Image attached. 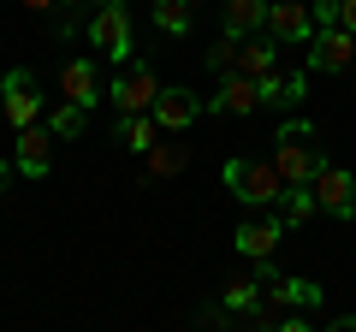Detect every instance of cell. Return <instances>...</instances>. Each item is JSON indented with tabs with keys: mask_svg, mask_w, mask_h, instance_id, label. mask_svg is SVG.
I'll use <instances>...</instances> for the list:
<instances>
[{
	"mask_svg": "<svg viewBox=\"0 0 356 332\" xmlns=\"http://www.w3.org/2000/svg\"><path fill=\"white\" fill-rule=\"evenodd\" d=\"M309 137H315V125H309L303 113L285 119V125L273 131V166H280L285 184H315V172H321V160H327V154H321Z\"/></svg>",
	"mask_w": 356,
	"mask_h": 332,
	"instance_id": "1",
	"label": "cell"
},
{
	"mask_svg": "<svg viewBox=\"0 0 356 332\" xmlns=\"http://www.w3.org/2000/svg\"><path fill=\"white\" fill-rule=\"evenodd\" d=\"M220 179H226V190L238 196L243 208H273L285 196V179L273 160H250V154H232L226 166H220Z\"/></svg>",
	"mask_w": 356,
	"mask_h": 332,
	"instance_id": "2",
	"label": "cell"
},
{
	"mask_svg": "<svg viewBox=\"0 0 356 332\" xmlns=\"http://www.w3.org/2000/svg\"><path fill=\"white\" fill-rule=\"evenodd\" d=\"M83 36H89V48H102L107 60H131V48H137V30H131V6H125V0H113V6H102V13H89Z\"/></svg>",
	"mask_w": 356,
	"mask_h": 332,
	"instance_id": "3",
	"label": "cell"
},
{
	"mask_svg": "<svg viewBox=\"0 0 356 332\" xmlns=\"http://www.w3.org/2000/svg\"><path fill=\"white\" fill-rule=\"evenodd\" d=\"M0 113H6V125H13V131L48 119V107H42V95H36V77H30L24 65H13V72L0 77Z\"/></svg>",
	"mask_w": 356,
	"mask_h": 332,
	"instance_id": "4",
	"label": "cell"
},
{
	"mask_svg": "<svg viewBox=\"0 0 356 332\" xmlns=\"http://www.w3.org/2000/svg\"><path fill=\"white\" fill-rule=\"evenodd\" d=\"M315 13H309V0H267V24L261 36H273L280 48H309L315 42Z\"/></svg>",
	"mask_w": 356,
	"mask_h": 332,
	"instance_id": "5",
	"label": "cell"
},
{
	"mask_svg": "<svg viewBox=\"0 0 356 332\" xmlns=\"http://www.w3.org/2000/svg\"><path fill=\"white\" fill-rule=\"evenodd\" d=\"M309 190H315V202H321V214L327 219H356V172L350 166H332V160H321V172H315V184H309Z\"/></svg>",
	"mask_w": 356,
	"mask_h": 332,
	"instance_id": "6",
	"label": "cell"
},
{
	"mask_svg": "<svg viewBox=\"0 0 356 332\" xmlns=\"http://www.w3.org/2000/svg\"><path fill=\"white\" fill-rule=\"evenodd\" d=\"M154 101H161V83H154L149 65H131V72H119L113 83H107V107H113L119 119H131V113H154Z\"/></svg>",
	"mask_w": 356,
	"mask_h": 332,
	"instance_id": "7",
	"label": "cell"
},
{
	"mask_svg": "<svg viewBox=\"0 0 356 332\" xmlns=\"http://www.w3.org/2000/svg\"><path fill=\"white\" fill-rule=\"evenodd\" d=\"M60 101H77V107H89V113L107 101V77H102V65L89 60V53H77V60L60 65Z\"/></svg>",
	"mask_w": 356,
	"mask_h": 332,
	"instance_id": "8",
	"label": "cell"
},
{
	"mask_svg": "<svg viewBox=\"0 0 356 332\" xmlns=\"http://www.w3.org/2000/svg\"><path fill=\"white\" fill-rule=\"evenodd\" d=\"M350 65H356V30H344V24H327V30H315V42H309V72L344 77Z\"/></svg>",
	"mask_w": 356,
	"mask_h": 332,
	"instance_id": "9",
	"label": "cell"
},
{
	"mask_svg": "<svg viewBox=\"0 0 356 332\" xmlns=\"http://www.w3.org/2000/svg\"><path fill=\"white\" fill-rule=\"evenodd\" d=\"M54 131H48V119L42 125H24V131H13V166L24 172V179H48V166H54Z\"/></svg>",
	"mask_w": 356,
	"mask_h": 332,
	"instance_id": "10",
	"label": "cell"
},
{
	"mask_svg": "<svg viewBox=\"0 0 356 332\" xmlns=\"http://www.w3.org/2000/svg\"><path fill=\"white\" fill-rule=\"evenodd\" d=\"M202 113H208V101L196 90H178V83H172V90H161V101H154V125H161L166 137H184Z\"/></svg>",
	"mask_w": 356,
	"mask_h": 332,
	"instance_id": "11",
	"label": "cell"
},
{
	"mask_svg": "<svg viewBox=\"0 0 356 332\" xmlns=\"http://www.w3.org/2000/svg\"><path fill=\"white\" fill-rule=\"evenodd\" d=\"M280 238H285V219H243V226L232 231V249H238L243 261H273Z\"/></svg>",
	"mask_w": 356,
	"mask_h": 332,
	"instance_id": "12",
	"label": "cell"
},
{
	"mask_svg": "<svg viewBox=\"0 0 356 332\" xmlns=\"http://www.w3.org/2000/svg\"><path fill=\"white\" fill-rule=\"evenodd\" d=\"M255 107H261V95H255V77H243V72H226L220 90L208 95V113H226V119H243Z\"/></svg>",
	"mask_w": 356,
	"mask_h": 332,
	"instance_id": "13",
	"label": "cell"
},
{
	"mask_svg": "<svg viewBox=\"0 0 356 332\" xmlns=\"http://www.w3.org/2000/svg\"><path fill=\"white\" fill-rule=\"evenodd\" d=\"M255 95H261L267 107H285V113H291V107H303L309 77H303V72H267L261 83H255Z\"/></svg>",
	"mask_w": 356,
	"mask_h": 332,
	"instance_id": "14",
	"label": "cell"
},
{
	"mask_svg": "<svg viewBox=\"0 0 356 332\" xmlns=\"http://www.w3.org/2000/svg\"><path fill=\"white\" fill-rule=\"evenodd\" d=\"M267 297H273L285 315H309V308H321V297H327V291H321L315 279H297V273H285V279H273V291H267Z\"/></svg>",
	"mask_w": 356,
	"mask_h": 332,
	"instance_id": "15",
	"label": "cell"
},
{
	"mask_svg": "<svg viewBox=\"0 0 356 332\" xmlns=\"http://www.w3.org/2000/svg\"><path fill=\"white\" fill-rule=\"evenodd\" d=\"M220 24H226V36L250 42L255 30L267 24V0H226V6H220Z\"/></svg>",
	"mask_w": 356,
	"mask_h": 332,
	"instance_id": "16",
	"label": "cell"
},
{
	"mask_svg": "<svg viewBox=\"0 0 356 332\" xmlns=\"http://www.w3.org/2000/svg\"><path fill=\"white\" fill-rule=\"evenodd\" d=\"M238 72H243V77H255V83H261L267 72H280V42H273V36L243 42V48H238Z\"/></svg>",
	"mask_w": 356,
	"mask_h": 332,
	"instance_id": "17",
	"label": "cell"
},
{
	"mask_svg": "<svg viewBox=\"0 0 356 332\" xmlns=\"http://www.w3.org/2000/svg\"><path fill=\"white\" fill-rule=\"evenodd\" d=\"M154 131H161V125H154V113H131V119H113V137L125 142L131 154H149V149H154Z\"/></svg>",
	"mask_w": 356,
	"mask_h": 332,
	"instance_id": "18",
	"label": "cell"
},
{
	"mask_svg": "<svg viewBox=\"0 0 356 332\" xmlns=\"http://www.w3.org/2000/svg\"><path fill=\"white\" fill-rule=\"evenodd\" d=\"M315 214H321L315 190H309V184H285V196H280V219L285 226H309Z\"/></svg>",
	"mask_w": 356,
	"mask_h": 332,
	"instance_id": "19",
	"label": "cell"
},
{
	"mask_svg": "<svg viewBox=\"0 0 356 332\" xmlns=\"http://www.w3.org/2000/svg\"><path fill=\"white\" fill-rule=\"evenodd\" d=\"M220 308H226V315H255V308H261V285H255L250 273L226 279V291H220Z\"/></svg>",
	"mask_w": 356,
	"mask_h": 332,
	"instance_id": "20",
	"label": "cell"
},
{
	"mask_svg": "<svg viewBox=\"0 0 356 332\" xmlns=\"http://www.w3.org/2000/svg\"><path fill=\"white\" fill-rule=\"evenodd\" d=\"M149 18H154L161 36H191V6H184V0H154Z\"/></svg>",
	"mask_w": 356,
	"mask_h": 332,
	"instance_id": "21",
	"label": "cell"
},
{
	"mask_svg": "<svg viewBox=\"0 0 356 332\" xmlns=\"http://www.w3.org/2000/svg\"><path fill=\"white\" fill-rule=\"evenodd\" d=\"M48 131H54V137H83V131H89V107L54 101V107H48Z\"/></svg>",
	"mask_w": 356,
	"mask_h": 332,
	"instance_id": "22",
	"label": "cell"
},
{
	"mask_svg": "<svg viewBox=\"0 0 356 332\" xmlns=\"http://www.w3.org/2000/svg\"><path fill=\"white\" fill-rule=\"evenodd\" d=\"M143 160H149V179H178L184 172V142H154Z\"/></svg>",
	"mask_w": 356,
	"mask_h": 332,
	"instance_id": "23",
	"label": "cell"
},
{
	"mask_svg": "<svg viewBox=\"0 0 356 332\" xmlns=\"http://www.w3.org/2000/svg\"><path fill=\"white\" fill-rule=\"evenodd\" d=\"M24 6H30V13H54V6H60V24H54V36H60V42L77 30V13H72L77 0H24Z\"/></svg>",
	"mask_w": 356,
	"mask_h": 332,
	"instance_id": "24",
	"label": "cell"
},
{
	"mask_svg": "<svg viewBox=\"0 0 356 332\" xmlns=\"http://www.w3.org/2000/svg\"><path fill=\"white\" fill-rule=\"evenodd\" d=\"M238 48H243L238 36H220L214 48H208V72H220V77H226V72H238Z\"/></svg>",
	"mask_w": 356,
	"mask_h": 332,
	"instance_id": "25",
	"label": "cell"
},
{
	"mask_svg": "<svg viewBox=\"0 0 356 332\" xmlns=\"http://www.w3.org/2000/svg\"><path fill=\"white\" fill-rule=\"evenodd\" d=\"M309 13H315L321 30H327V24H339V0H309Z\"/></svg>",
	"mask_w": 356,
	"mask_h": 332,
	"instance_id": "26",
	"label": "cell"
},
{
	"mask_svg": "<svg viewBox=\"0 0 356 332\" xmlns=\"http://www.w3.org/2000/svg\"><path fill=\"white\" fill-rule=\"evenodd\" d=\"M273 332H321V326H309L303 315H285V320H280V326H273Z\"/></svg>",
	"mask_w": 356,
	"mask_h": 332,
	"instance_id": "27",
	"label": "cell"
},
{
	"mask_svg": "<svg viewBox=\"0 0 356 332\" xmlns=\"http://www.w3.org/2000/svg\"><path fill=\"white\" fill-rule=\"evenodd\" d=\"M273 326H280V320H261V315H250V320H243L238 332H273Z\"/></svg>",
	"mask_w": 356,
	"mask_h": 332,
	"instance_id": "28",
	"label": "cell"
},
{
	"mask_svg": "<svg viewBox=\"0 0 356 332\" xmlns=\"http://www.w3.org/2000/svg\"><path fill=\"white\" fill-rule=\"evenodd\" d=\"M339 24H344V30H356V0H339Z\"/></svg>",
	"mask_w": 356,
	"mask_h": 332,
	"instance_id": "29",
	"label": "cell"
},
{
	"mask_svg": "<svg viewBox=\"0 0 356 332\" xmlns=\"http://www.w3.org/2000/svg\"><path fill=\"white\" fill-rule=\"evenodd\" d=\"M321 332H356V315H339L332 326H321Z\"/></svg>",
	"mask_w": 356,
	"mask_h": 332,
	"instance_id": "30",
	"label": "cell"
},
{
	"mask_svg": "<svg viewBox=\"0 0 356 332\" xmlns=\"http://www.w3.org/2000/svg\"><path fill=\"white\" fill-rule=\"evenodd\" d=\"M6 184H13V160H6V154H0V190H6Z\"/></svg>",
	"mask_w": 356,
	"mask_h": 332,
	"instance_id": "31",
	"label": "cell"
},
{
	"mask_svg": "<svg viewBox=\"0 0 356 332\" xmlns=\"http://www.w3.org/2000/svg\"><path fill=\"white\" fill-rule=\"evenodd\" d=\"M77 6H95V13H102V6H113V0H77ZM77 6H72V13H77Z\"/></svg>",
	"mask_w": 356,
	"mask_h": 332,
	"instance_id": "32",
	"label": "cell"
},
{
	"mask_svg": "<svg viewBox=\"0 0 356 332\" xmlns=\"http://www.w3.org/2000/svg\"><path fill=\"white\" fill-rule=\"evenodd\" d=\"M184 6H191V13H196V6H202V0H184Z\"/></svg>",
	"mask_w": 356,
	"mask_h": 332,
	"instance_id": "33",
	"label": "cell"
}]
</instances>
